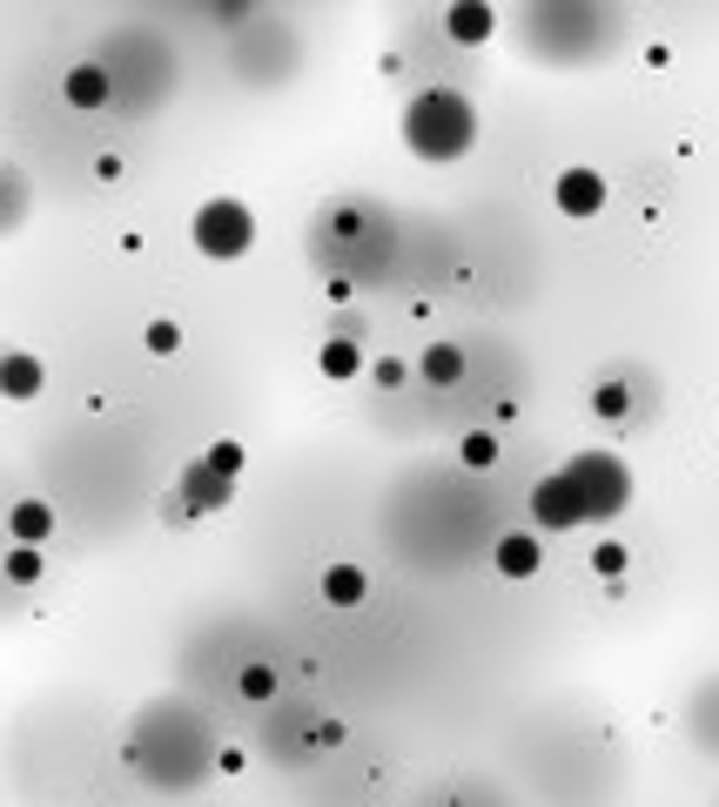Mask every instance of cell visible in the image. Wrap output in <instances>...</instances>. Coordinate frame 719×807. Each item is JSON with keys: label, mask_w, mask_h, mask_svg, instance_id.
I'll list each match as a JSON object with an SVG mask.
<instances>
[{"label": "cell", "mask_w": 719, "mask_h": 807, "mask_svg": "<svg viewBox=\"0 0 719 807\" xmlns=\"http://www.w3.org/2000/svg\"><path fill=\"white\" fill-rule=\"evenodd\" d=\"M235 498V478L229 472H216L209 457H195V465L182 472V491L169 498V525H182V518H203V512H222Z\"/></svg>", "instance_id": "4"}, {"label": "cell", "mask_w": 719, "mask_h": 807, "mask_svg": "<svg viewBox=\"0 0 719 807\" xmlns=\"http://www.w3.org/2000/svg\"><path fill=\"white\" fill-rule=\"evenodd\" d=\"M471 142H477V108L458 88H424L404 108V148H411V156L458 162V156H471Z\"/></svg>", "instance_id": "1"}, {"label": "cell", "mask_w": 719, "mask_h": 807, "mask_svg": "<svg viewBox=\"0 0 719 807\" xmlns=\"http://www.w3.org/2000/svg\"><path fill=\"white\" fill-rule=\"evenodd\" d=\"M188 236H195V249H203L209 262H235V256H249V243H256V216H249V203L216 196V203L195 209Z\"/></svg>", "instance_id": "3"}, {"label": "cell", "mask_w": 719, "mask_h": 807, "mask_svg": "<svg viewBox=\"0 0 719 807\" xmlns=\"http://www.w3.org/2000/svg\"><path fill=\"white\" fill-rule=\"evenodd\" d=\"M316 364H324V377H337V383H343V377H356V370H364V351H356L350 337H330V343H324V357H316Z\"/></svg>", "instance_id": "14"}, {"label": "cell", "mask_w": 719, "mask_h": 807, "mask_svg": "<svg viewBox=\"0 0 719 807\" xmlns=\"http://www.w3.org/2000/svg\"><path fill=\"white\" fill-rule=\"evenodd\" d=\"M61 95H68V108H108L114 82H108V68H101V61H74V68H68V82H61Z\"/></svg>", "instance_id": "8"}, {"label": "cell", "mask_w": 719, "mask_h": 807, "mask_svg": "<svg viewBox=\"0 0 719 807\" xmlns=\"http://www.w3.org/2000/svg\"><path fill=\"white\" fill-rule=\"evenodd\" d=\"M592 411L606 417V425H619V417L632 411V391H625V377H606V383H598V391H592Z\"/></svg>", "instance_id": "15"}, {"label": "cell", "mask_w": 719, "mask_h": 807, "mask_svg": "<svg viewBox=\"0 0 719 807\" xmlns=\"http://www.w3.org/2000/svg\"><path fill=\"white\" fill-rule=\"evenodd\" d=\"M444 34H451V41H464V48H485L491 34H498V8H491V0H451Z\"/></svg>", "instance_id": "7"}, {"label": "cell", "mask_w": 719, "mask_h": 807, "mask_svg": "<svg viewBox=\"0 0 719 807\" xmlns=\"http://www.w3.org/2000/svg\"><path fill=\"white\" fill-rule=\"evenodd\" d=\"M538 538H545V531H511V538H498V572H504V579H532V572H538V559H545Z\"/></svg>", "instance_id": "10"}, {"label": "cell", "mask_w": 719, "mask_h": 807, "mask_svg": "<svg viewBox=\"0 0 719 807\" xmlns=\"http://www.w3.org/2000/svg\"><path fill=\"white\" fill-rule=\"evenodd\" d=\"M0 182H8V162H0Z\"/></svg>", "instance_id": "23"}, {"label": "cell", "mask_w": 719, "mask_h": 807, "mask_svg": "<svg viewBox=\"0 0 719 807\" xmlns=\"http://www.w3.org/2000/svg\"><path fill=\"white\" fill-rule=\"evenodd\" d=\"M498 451H504V444H498V431H471V438L458 444V457H464L471 472H491V465H498Z\"/></svg>", "instance_id": "16"}, {"label": "cell", "mask_w": 719, "mask_h": 807, "mask_svg": "<svg viewBox=\"0 0 719 807\" xmlns=\"http://www.w3.org/2000/svg\"><path fill=\"white\" fill-rule=\"evenodd\" d=\"M565 472H572V485L585 498V525H606V518H619L632 505V472L619 465L612 451H578Z\"/></svg>", "instance_id": "2"}, {"label": "cell", "mask_w": 719, "mask_h": 807, "mask_svg": "<svg viewBox=\"0 0 719 807\" xmlns=\"http://www.w3.org/2000/svg\"><path fill=\"white\" fill-rule=\"evenodd\" d=\"M203 457H209V465H216V472H229V478H243V444H235V438H222V444H209Z\"/></svg>", "instance_id": "21"}, {"label": "cell", "mask_w": 719, "mask_h": 807, "mask_svg": "<svg viewBox=\"0 0 719 807\" xmlns=\"http://www.w3.org/2000/svg\"><path fill=\"white\" fill-rule=\"evenodd\" d=\"M142 343H148V351H155V357H175V351H182V330H175V323H169V317H155V323H148V337H142Z\"/></svg>", "instance_id": "19"}, {"label": "cell", "mask_w": 719, "mask_h": 807, "mask_svg": "<svg viewBox=\"0 0 719 807\" xmlns=\"http://www.w3.org/2000/svg\"><path fill=\"white\" fill-rule=\"evenodd\" d=\"M404 377H411V364H404V357H383V364H377V383H390V391H397Z\"/></svg>", "instance_id": "22"}, {"label": "cell", "mask_w": 719, "mask_h": 807, "mask_svg": "<svg viewBox=\"0 0 719 807\" xmlns=\"http://www.w3.org/2000/svg\"><path fill=\"white\" fill-rule=\"evenodd\" d=\"M551 203H558V216L585 222V216H598V209H606V175H598V169H585V162L558 169V182H551Z\"/></svg>", "instance_id": "6"}, {"label": "cell", "mask_w": 719, "mask_h": 807, "mask_svg": "<svg viewBox=\"0 0 719 807\" xmlns=\"http://www.w3.org/2000/svg\"><path fill=\"white\" fill-rule=\"evenodd\" d=\"M41 383H48V370H41V357H27V351H8L0 357V398H41Z\"/></svg>", "instance_id": "9"}, {"label": "cell", "mask_w": 719, "mask_h": 807, "mask_svg": "<svg viewBox=\"0 0 719 807\" xmlns=\"http://www.w3.org/2000/svg\"><path fill=\"white\" fill-rule=\"evenodd\" d=\"M364 592H370L364 586V565H330L324 572V599L330 606H364Z\"/></svg>", "instance_id": "13"}, {"label": "cell", "mask_w": 719, "mask_h": 807, "mask_svg": "<svg viewBox=\"0 0 719 807\" xmlns=\"http://www.w3.org/2000/svg\"><path fill=\"white\" fill-rule=\"evenodd\" d=\"M8 531L21 538V546H41V538L54 531V505L48 498H21V505L8 512Z\"/></svg>", "instance_id": "11"}, {"label": "cell", "mask_w": 719, "mask_h": 807, "mask_svg": "<svg viewBox=\"0 0 719 807\" xmlns=\"http://www.w3.org/2000/svg\"><path fill=\"white\" fill-rule=\"evenodd\" d=\"M417 370H424V383H437V391H451V383L464 377V351H458V343H430V351L417 357Z\"/></svg>", "instance_id": "12"}, {"label": "cell", "mask_w": 719, "mask_h": 807, "mask_svg": "<svg viewBox=\"0 0 719 807\" xmlns=\"http://www.w3.org/2000/svg\"><path fill=\"white\" fill-rule=\"evenodd\" d=\"M592 572H606V579L625 572V546H619V538H598V546H592Z\"/></svg>", "instance_id": "20"}, {"label": "cell", "mask_w": 719, "mask_h": 807, "mask_svg": "<svg viewBox=\"0 0 719 807\" xmlns=\"http://www.w3.org/2000/svg\"><path fill=\"white\" fill-rule=\"evenodd\" d=\"M235 694L243 700H276V667H243L235 673Z\"/></svg>", "instance_id": "18"}, {"label": "cell", "mask_w": 719, "mask_h": 807, "mask_svg": "<svg viewBox=\"0 0 719 807\" xmlns=\"http://www.w3.org/2000/svg\"><path fill=\"white\" fill-rule=\"evenodd\" d=\"M8 579H14V586H34V579H41V546H21V538H14V552H8Z\"/></svg>", "instance_id": "17"}, {"label": "cell", "mask_w": 719, "mask_h": 807, "mask_svg": "<svg viewBox=\"0 0 719 807\" xmlns=\"http://www.w3.org/2000/svg\"><path fill=\"white\" fill-rule=\"evenodd\" d=\"M532 525L551 538V531H572V525H585V498H578V485H572V472H551V478H538V491H532Z\"/></svg>", "instance_id": "5"}]
</instances>
